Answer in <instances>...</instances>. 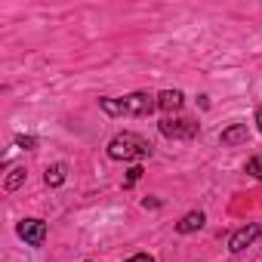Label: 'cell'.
<instances>
[{
    "mask_svg": "<svg viewBox=\"0 0 262 262\" xmlns=\"http://www.w3.org/2000/svg\"><path fill=\"white\" fill-rule=\"evenodd\" d=\"M99 108L111 117H148L158 108V96L148 93H129L123 99H99Z\"/></svg>",
    "mask_w": 262,
    "mask_h": 262,
    "instance_id": "1",
    "label": "cell"
},
{
    "mask_svg": "<svg viewBox=\"0 0 262 262\" xmlns=\"http://www.w3.org/2000/svg\"><path fill=\"white\" fill-rule=\"evenodd\" d=\"M148 155H151V145L139 133H117L108 142V158L111 161H142Z\"/></svg>",
    "mask_w": 262,
    "mask_h": 262,
    "instance_id": "2",
    "label": "cell"
},
{
    "mask_svg": "<svg viewBox=\"0 0 262 262\" xmlns=\"http://www.w3.org/2000/svg\"><path fill=\"white\" fill-rule=\"evenodd\" d=\"M158 126H161V136H167V139H194L198 136L194 117H164Z\"/></svg>",
    "mask_w": 262,
    "mask_h": 262,
    "instance_id": "3",
    "label": "cell"
},
{
    "mask_svg": "<svg viewBox=\"0 0 262 262\" xmlns=\"http://www.w3.org/2000/svg\"><path fill=\"white\" fill-rule=\"evenodd\" d=\"M16 231H19V237H22L25 244H31V247H43V241H47V222H43V219H22Z\"/></svg>",
    "mask_w": 262,
    "mask_h": 262,
    "instance_id": "4",
    "label": "cell"
},
{
    "mask_svg": "<svg viewBox=\"0 0 262 262\" xmlns=\"http://www.w3.org/2000/svg\"><path fill=\"white\" fill-rule=\"evenodd\" d=\"M259 234H262V225H259V222H250V225L237 228V231L228 237V250H231V253H241V250H247Z\"/></svg>",
    "mask_w": 262,
    "mask_h": 262,
    "instance_id": "5",
    "label": "cell"
},
{
    "mask_svg": "<svg viewBox=\"0 0 262 262\" xmlns=\"http://www.w3.org/2000/svg\"><path fill=\"white\" fill-rule=\"evenodd\" d=\"M204 222H207V216H204L201 210H191V213H185V216L176 222V231H179V234H191V231L204 228Z\"/></svg>",
    "mask_w": 262,
    "mask_h": 262,
    "instance_id": "6",
    "label": "cell"
},
{
    "mask_svg": "<svg viewBox=\"0 0 262 262\" xmlns=\"http://www.w3.org/2000/svg\"><path fill=\"white\" fill-rule=\"evenodd\" d=\"M182 102H185V96H182L179 90H164V93H158V108H164L167 114H170V111H179Z\"/></svg>",
    "mask_w": 262,
    "mask_h": 262,
    "instance_id": "7",
    "label": "cell"
},
{
    "mask_svg": "<svg viewBox=\"0 0 262 262\" xmlns=\"http://www.w3.org/2000/svg\"><path fill=\"white\" fill-rule=\"evenodd\" d=\"M247 136H250L247 123H234V126L222 129V145H241V142H247Z\"/></svg>",
    "mask_w": 262,
    "mask_h": 262,
    "instance_id": "8",
    "label": "cell"
},
{
    "mask_svg": "<svg viewBox=\"0 0 262 262\" xmlns=\"http://www.w3.org/2000/svg\"><path fill=\"white\" fill-rule=\"evenodd\" d=\"M65 173H68L65 164H53V167H47V176H43V179H47L50 188H59V185L65 182Z\"/></svg>",
    "mask_w": 262,
    "mask_h": 262,
    "instance_id": "9",
    "label": "cell"
},
{
    "mask_svg": "<svg viewBox=\"0 0 262 262\" xmlns=\"http://www.w3.org/2000/svg\"><path fill=\"white\" fill-rule=\"evenodd\" d=\"M22 182H25V167H13L10 176H7V191H16Z\"/></svg>",
    "mask_w": 262,
    "mask_h": 262,
    "instance_id": "10",
    "label": "cell"
},
{
    "mask_svg": "<svg viewBox=\"0 0 262 262\" xmlns=\"http://www.w3.org/2000/svg\"><path fill=\"white\" fill-rule=\"evenodd\" d=\"M244 170H247L250 176H256V179H262V158H250Z\"/></svg>",
    "mask_w": 262,
    "mask_h": 262,
    "instance_id": "11",
    "label": "cell"
},
{
    "mask_svg": "<svg viewBox=\"0 0 262 262\" xmlns=\"http://www.w3.org/2000/svg\"><path fill=\"white\" fill-rule=\"evenodd\" d=\"M142 173H145L142 167H133V170H129V173H126V182H123V188H129V185H136V182L142 179Z\"/></svg>",
    "mask_w": 262,
    "mask_h": 262,
    "instance_id": "12",
    "label": "cell"
},
{
    "mask_svg": "<svg viewBox=\"0 0 262 262\" xmlns=\"http://www.w3.org/2000/svg\"><path fill=\"white\" fill-rule=\"evenodd\" d=\"M16 145H19V148H34L37 139H34V136H16Z\"/></svg>",
    "mask_w": 262,
    "mask_h": 262,
    "instance_id": "13",
    "label": "cell"
},
{
    "mask_svg": "<svg viewBox=\"0 0 262 262\" xmlns=\"http://www.w3.org/2000/svg\"><path fill=\"white\" fill-rule=\"evenodd\" d=\"M126 262H155V256L151 253H136V256H129Z\"/></svg>",
    "mask_w": 262,
    "mask_h": 262,
    "instance_id": "14",
    "label": "cell"
},
{
    "mask_svg": "<svg viewBox=\"0 0 262 262\" xmlns=\"http://www.w3.org/2000/svg\"><path fill=\"white\" fill-rule=\"evenodd\" d=\"M256 126H259V133H262V108L256 111Z\"/></svg>",
    "mask_w": 262,
    "mask_h": 262,
    "instance_id": "15",
    "label": "cell"
}]
</instances>
